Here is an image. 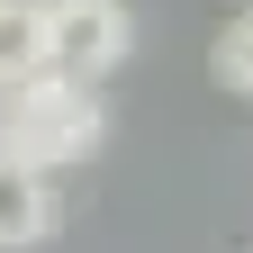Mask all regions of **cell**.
Segmentation results:
<instances>
[{"label": "cell", "mask_w": 253, "mask_h": 253, "mask_svg": "<svg viewBox=\"0 0 253 253\" xmlns=\"http://www.w3.org/2000/svg\"><path fill=\"white\" fill-rule=\"evenodd\" d=\"M54 73V37H45V0H0V90Z\"/></svg>", "instance_id": "obj_4"}, {"label": "cell", "mask_w": 253, "mask_h": 253, "mask_svg": "<svg viewBox=\"0 0 253 253\" xmlns=\"http://www.w3.org/2000/svg\"><path fill=\"white\" fill-rule=\"evenodd\" d=\"M45 37H54V73L109 82L136 45V18H126V0H45Z\"/></svg>", "instance_id": "obj_2"}, {"label": "cell", "mask_w": 253, "mask_h": 253, "mask_svg": "<svg viewBox=\"0 0 253 253\" xmlns=\"http://www.w3.org/2000/svg\"><path fill=\"white\" fill-rule=\"evenodd\" d=\"M109 136V109H100V82H73V73H37V82H9L0 90V154L37 172L63 163H90Z\"/></svg>", "instance_id": "obj_1"}, {"label": "cell", "mask_w": 253, "mask_h": 253, "mask_svg": "<svg viewBox=\"0 0 253 253\" xmlns=\"http://www.w3.org/2000/svg\"><path fill=\"white\" fill-rule=\"evenodd\" d=\"M208 73L235 90V100H253V9H235L226 27H217V45H208Z\"/></svg>", "instance_id": "obj_5"}, {"label": "cell", "mask_w": 253, "mask_h": 253, "mask_svg": "<svg viewBox=\"0 0 253 253\" xmlns=\"http://www.w3.org/2000/svg\"><path fill=\"white\" fill-rule=\"evenodd\" d=\"M54 217H63V199H54V172L18 163V154H0V253L45 244V235H54Z\"/></svg>", "instance_id": "obj_3"}]
</instances>
